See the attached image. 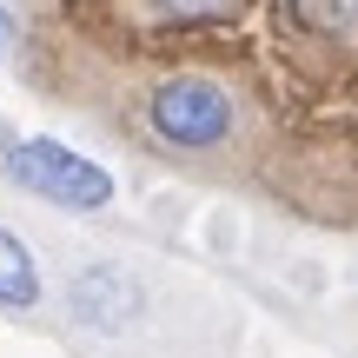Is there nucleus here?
Here are the masks:
<instances>
[{
	"instance_id": "3",
	"label": "nucleus",
	"mask_w": 358,
	"mask_h": 358,
	"mask_svg": "<svg viewBox=\"0 0 358 358\" xmlns=\"http://www.w3.org/2000/svg\"><path fill=\"white\" fill-rule=\"evenodd\" d=\"M73 312L93 325V332H120V325H127L133 312H140V299H133L127 272L93 266V272H80V285H73Z\"/></svg>"
},
{
	"instance_id": "6",
	"label": "nucleus",
	"mask_w": 358,
	"mask_h": 358,
	"mask_svg": "<svg viewBox=\"0 0 358 358\" xmlns=\"http://www.w3.org/2000/svg\"><path fill=\"white\" fill-rule=\"evenodd\" d=\"M166 20H179V27H213V20H226L239 0H153Z\"/></svg>"
},
{
	"instance_id": "7",
	"label": "nucleus",
	"mask_w": 358,
	"mask_h": 358,
	"mask_svg": "<svg viewBox=\"0 0 358 358\" xmlns=\"http://www.w3.org/2000/svg\"><path fill=\"white\" fill-rule=\"evenodd\" d=\"M7 47H13V13L0 7V53H7Z\"/></svg>"
},
{
	"instance_id": "4",
	"label": "nucleus",
	"mask_w": 358,
	"mask_h": 358,
	"mask_svg": "<svg viewBox=\"0 0 358 358\" xmlns=\"http://www.w3.org/2000/svg\"><path fill=\"white\" fill-rule=\"evenodd\" d=\"M40 299V266H34V252H27L13 232H0V306H34Z\"/></svg>"
},
{
	"instance_id": "2",
	"label": "nucleus",
	"mask_w": 358,
	"mask_h": 358,
	"mask_svg": "<svg viewBox=\"0 0 358 358\" xmlns=\"http://www.w3.org/2000/svg\"><path fill=\"white\" fill-rule=\"evenodd\" d=\"M146 113H153V133H166L173 146H219L232 133V93L206 73H173L153 87Z\"/></svg>"
},
{
	"instance_id": "5",
	"label": "nucleus",
	"mask_w": 358,
	"mask_h": 358,
	"mask_svg": "<svg viewBox=\"0 0 358 358\" xmlns=\"http://www.w3.org/2000/svg\"><path fill=\"white\" fill-rule=\"evenodd\" d=\"M292 13L319 34H358V0H292Z\"/></svg>"
},
{
	"instance_id": "1",
	"label": "nucleus",
	"mask_w": 358,
	"mask_h": 358,
	"mask_svg": "<svg viewBox=\"0 0 358 358\" xmlns=\"http://www.w3.org/2000/svg\"><path fill=\"white\" fill-rule=\"evenodd\" d=\"M7 173L20 179L27 192H40V199H53V206H73V213H93V206L113 199V179H106V166L80 159L73 146H60V140L7 146Z\"/></svg>"
}]
</instances>
